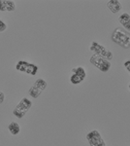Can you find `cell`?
Masks as SVG:
<instances>
[{"instance_id":"6da1fadb","label":"cell","mask_w":130,"mask_h":146,"mask_svg":"<svg viewBox=\"0 0 130 146\" xmlns=\"http://www.w3.org/2000/svg\"><path fill=\"white\" fill-rule=\"evenodd\" d=\"M112 40L122 48H130V33L127 32V30H124L120 27L115 28L112 33Z\"/></svg>"},{"instance_id":"7a4b0ae2","label":"cell","mask_w":130,"mask_h":146,"mask_svg":"<svg viewBox=\"0 0 130 146\" xmlns=\"http://www.w3.org/2000/svg\"><path fill=\"white\" fill-rule=\"evenodd\" d=\"M33 102L30 100H28L27 98H23L22 100L18 102V104L14 108L13 110V115H15V117L18 119H22L25 116V114L29 111V109L32 107Z\"/></svg>"},{"instance_id":"3957f363","label":"cell","mask_w":130,"mask_h":146,"mask_svg":"<svg viewBox=\"0 0 130 146\" xmlns=\"http://www.w3.org/2000/svg\"><path fill=\"white\" fill-rule=\"evenodd\" d=\"M90 62L102 72L109 71L111 66H112V63H111L110 60H108L107 58H103V56H101L99 55H96V54L91 56Z\"/></svg>"},{"instance_id":"277c9868","label":"cell","mask_w":130,"mask_h":146,"mask_svg":"<svg viewBox=\"0 0 130 146\" xmlns=\"http://www.w3.org/2000/svg\"><path fill=\"white\" fill-rule=\"evenodd\" d=\"M16 69L20 72H25L30 76H35L38 72V66L33 63H30L26 60H18L16 64Z\"/></svg>"},{"instance_id":"5b68a950","label":"cell","mask_w":130,"mask_h":146,"mask_svg":"<svg viewBox=\"0 0 130 146\" xmlns=\"http://www.w3.org/2000/svg\"><path fill=\"white\" fill-rule=\"evenodd\" d=\"M90 51L94 52L96 55H99L103 58H107L108 60H111L113 58V53L111 51H109L106 47L99 44L96 41H92L90 45Z\"/></svg>"},{"instance_id":"8992f818","label":"cell","mask_w":130,"mask_h":146,"mask_svg":"<svg viewBox=\"0 0 130 146\" xmlns=\"http://www.w3.org/2000/svg\"><path fill=\"white\" fill-rule=\"evenodd\" d=\"M86 140L90 146H106V143L97 129L90 131L86 135Z\"/></svg>"},{"instance_id":"52a82bcc","label":"cell","mask_w":130,"mask_h":146,"mask_svg":"<svg viewBox=\"0 0 130 146\" xmlns=\"http://www.w3.org/2000/svg\"><path fill=\"white\" fill-rule=\"evenodd\" d=\"M86 77V72L82 66L72 68V75L70 77V82L73 85L81 84Z\"/></svg>"},{"instance_id":"ba28073f","label":"cell","mask_w":130,"mask_h":146,"mask_svg":"<svg viewBox=\"0 0 130 146\" xmlns=\"http://www.w3.org/2000/svg\"><path fill=\"white\" fill-rule=\"evenodd\" d=\"M16 3L13 0H0V12H14Z\"/></svg>"},{"instance_id":"9c48e42d","label":"cell","mask_w":130,"mask_h":146,"mask_svg":"<svg viewBox=\"0 0 130 146\" xmlns=\"http://www.w3.org/2000/svg\"><path fill=\"white\" fill-rule=\"evenodd\" d=\"M107 6L109 10L112 12L113 14H117L121 10V4L117 0H109L107 2Z\"/></svg>"},{"instance_id":"30bf717a","label":"cell","mask_w":130,"mask_h":146,"mask_svg":"<svg viewBox=\"0 0 130 146\" xmlns=\"http://www.w3.org/2000/svg\"><path fill=\"white\" fill-rule=\"evenodd\" d=\"M119 22L125 29H127V31H130V15L129 14H127V13L121 14L119 18Z\"/></svg>"},{"instance_id":"8fae6325","label":"cell","mask_w":130,"mask_h":146,"mask_svg":"<svg viewBox=\"0 0 130 146\" xmlns=\"http://www.w3.org/2000/svg\"><path fill=\"white\" fill-rule=\"evenodd\" d=\"M8 129H9V131H10L11 135H18V133H20V125L18 123H16V122H11L8 126Z\"/></svg>"},{"instance_id":"7c38bea8","label":"cell","mask_w":130,"mask_h":146,"mask_svg":"<svg viewBox=\"0 0 130 146\" xmlns=\"http://www.w3.org/2000/svg\"><path fill=\"white\" fill-rule=\"evenodd\" d=\"M28 93H29V96H31V98H39V96L42 94V91H41V90H39V89L37 88V87L32 86L31 88L29 89Z\"/></svg>"},{"instance_id":"4fadbf2b","label":"cell","mask_w":130,"mask_h":146,"mask_svg":"<svg viewBox=\"0 0 130 146\" xmlns=\"http://www.w3.org/2000/svg\"><path fill=\"white\" fill-rule=\"evenodd\" d=\"M34 86H35V87H37V88H38L39 90H41L42 92H43V91L45 90V89L47 88V82L45 81L44 79L39 78V79H37L36 81H35Z\"/></svg>"},{"instance_id":"5bb4252c","label":"cell","mask_w":130,"mask_h":146,"mask_svg":"<svg viewBox=\"0 0 130 146\" xmlns=\"http://www.w3.org/2000/svg\"><path fill=\"white\" fill-rule=\"evenodd\" d=\"M6 29H7V25L2 20H0V32H4Z\"/></svg>"},{"instance_id":"9a60e30c","label":"cell","mask_w":130,"mask_h":146,"mask_svg":"<svg viewBox=\"0 0 130 146\" xmlns=\"http://www.w3.org/2000/svg\"><path fill=\"white\" fill-rule=\"evenodd\" d=\"M4 100H5V95H4L3 92L0 91V104H1V103H3Z\"/></svg>"},{"instance_id":"2e32d148","label":"cell","mask_w":130,"mask_h":146,"mask_svg":"<svg viewBox=\"0 0 130 146\" xmlns=\"http://www.w3.org/2000/svg\"><path fill=\"white\" fill-rule=\"evenodd\" d=\"M124 66L126 67V69L130 72V60H127V62H124Z\"/></svg>"},{"instance_id":"e0dca14e","label":"cell","mask_w":130,"mask_h":146,"mask_svg":"<svg viewBox=\"0 0 130 146\" xmlns=\"http://www.w3.org/2000/svg\"><path fill=\"white\" fill-rule=\"evenodd\" d=\"M128 88H129V90H130V85H129V87H128Z\"/></svg>"}]
</instances>
